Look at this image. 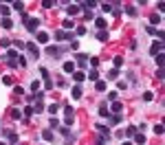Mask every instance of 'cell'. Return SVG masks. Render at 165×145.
Returning <instances> with one entry per match:
<instances>
[{
    "instance_id": "6da1fadb",
    "label": "cell",
    "mask_w": 165,
    "mask_h": 145,
    "mask_svg": "<svg viewBox=\"0 0 165 145\" xmlns=\"http://www.w3.org/2000/svg\"><path fill=\"white\" fill-rule=\"evenodd\" d=\"M73 121H75V110H73L71 105H66V108H64V123L71 125Z\"/></svg>"
},
{
    "instance_id": "7a4b0ae2",
    "label": "cell",
    "mask_w": 165,
    "mask_h": 145,
    "mask_svg": "<svg viewBox=\"0 0 165 145\" xmlns=\"http://www.w3.org/2000/svg\"><path fill=\"white\" fill-rule=\"evenodd\" d=\"M24 26L33 33V31H35L38 26H40V20H38V18H24Z\"/></svg>"
},
{
    "instance_id": "3957f363",
    "label": "cell",
    "mask_w": 165,
    "mask_h": 145,
    "mask_svg": "<svg viewBox=\"0 0 165 145\" xmlns=\"http://www.w3.org/2000/svg\"><path fill=\"white\" fill-rule=\"evenodd\" d=\"M46 53L51 55V57H62L64 48H62V46H49V48H46Z\"/></svg>"
},
{
    "instance_id": "277c9868",
    "label": "cell",
    "mask_w": 165,
    "mask_h": 145,
    "mask_svg": "<svg viewBox=\"0 0 165 145\" xmlns=\"http://www.w3.org/2000/svg\"><path fill=\"white\" fill-rule=\"evenodd\" d=\"M150 53L154 55V57H156V55H161V53H163V42H161V40H158V42H154V44L150 46Z\"/></svg>"
},
{
    "instance_id": "5b68a950",
    "label": "cell",
    "mask_w": 165,
    "mask_h": 145,
    "mask_svg": "<svg viewBox=\"0 0 165 145\" xmlns=\"http://www.w3.org/2000/svg\"><path fill=\"white\" fill-rule=\"evenodd\" d=\"M15 59H18V53H15V51H9V53H7V64H9V68H15Z\"/></svg>"
},
{
    "instance_id": "8992f818",
    "label": "cell",
    "mask_w": 165,
    "mask_h": 145,
    "mask_svg": "<svg viewBox=\"0 0 165 145\" xmlns=\"http://www.w3.org/2000/svg\"><path fill=\"white\" fill-rule=\"evenodd\" d=\"M121 110H123L121 101H112V105L108 108V112H112V114H121Z\"/></svg>"
},
{
    "instance_id": "52a82bcc",
    "label": "cell",
    "mask_w": 165,
    "mask_h": 145,
    "mask_svg": "<svg viewBox=\"0 0 165 145\" xmlns=\"http://www.w3.org/2000/svg\"><path fill=\"white\" fill-rule=\"evenodd\" d=\"M35 40H38V44H46L49 42V33L46 31H38L35 33Z\"/></svg>"
},
{
    "instance_id": "ba28073f",
    "label": "cell",
    "mask_w": 165,
    "mask_h": 145,
    "mask_svg": "<svg viewBox=\"0 0 165 145\" xmlns=\"http://www.w3.org/2000/svg\"><path fill=\"white\" fill-rule=\"evenodd\" d=\"M27 48H29V53H31V57H33V59H38V57H40V51H38V44H33V42H29V44H27Z\"/></svg>"
},
{
    "instance_id": "9c48e42d",
    "label": "cell",
    "mask_w": 165,
    "mask_h": 145,
    "mask_svg": "<svg viewBox=\"0 0 165 145\" xmlns=\"http://www.w3.org/2000/svg\"><path fill=\"white\" fill-rule=\"evenodd\" d=\"M62 70L68 72V75H73V72H75V62H64L62 64Z\"/></svg>"
},
{
    "instance_id": "30bf717a",
    "label": "cell",
    "mask_w": 165,
    "mask_h": 145,
    "mask_svg": "<svg viewBox=\"0 0 165 145\" xmlns=\"http://www.w3.org/2000/svg\"><path fill=\"white\" fill-rule=\"evenodd\" d=\"M71 94H73V99H82V94H84V88H82V86L77 83V86H73Z\"/></svg>"
},
{
    "instance_id": "8fae6325",
    "label": "cell",
    "mask_w": 165,
    "mask_h": 145,
    "mask_svg": "<svg viewBox=\"0 0 165 145\" xmlns=\"http://www.w3.org/2000/svg\"><path fill=\"white\" fill-rule=\"evenodd\" d=\"M77 66H82V68H86V62H88V55H84V53H77Z\"/></svg>"
},
{
    "instance_id": "7c38bea8",
    "label": "cell",
    "mask_w": 165,
    "mask_h": 145,
    "mask_svg": "<svg viewBox=\"0 0 165 145\" xmlns=\"http://www.w3.org/2000/svg\"><path fill=\"white\" fill-rule=\"evenodd\" d=\"M73 79H75V81L79 83V86H82V81L86 79V72H82V70H75V72H73Z\"/></svg>"
},
{
    "instance_id": "4fadbf2b",
    "label": "cell",
    "mask_w": 165,
    "mask_h": 145,
    "mask_svg": "<svg viewBox=\"0 0 165 145\" xmlns=\"http://www.w3.org/2000/svg\"><path fill=\"white\" fill-rule=\"evenodd\" d=\"M147 33H150V35H156L158 37V40H161V37H163V31H158L156 29V26H147V29H145Z\"/></svg>"
},
{
    "instance_id": "5bb4252c",
    "label": "cell",
    "mask_w": 165,
    "mask_h": 145,
    "mask_svg": "<svg viewBox=\"0 0 165 145\" xmlns=\"http://www.w3.org/2000/svg\"><path fill=\"white\" fill-rule=\"evenodd\" d=\"M95 26H97V29H101V31H106V26H108V22H106L104 18H97V20H95Z\"/></svg>"
},
{
    "instance_id": "9a60e30c",
    "label": "cell",
    "mask_w": 165,
    "mask_h": 145,
    "mask_svg": "<svg viewBox=\"0 0 165 145\" xmlns=\"http://www.w3.org/2000/svg\"><path fill=\"white\" fill-rule=\"evenodd\" d=\"M145 141H147V138L141 134V132H136V134H134V143L136 145H145Z\"/></svg>"
},
{
    "instance_id": "2e32d148",
    "label": "cell",
    "mask_w": 165,
    "mask_h": 145,
    "mask_svg": "<svg viewBox=\"0 0 165 145\" xmlns=\"http://www.w3.org/2000/svg\"><path fill=\"white\" fill-rule=\"evenodd\" d=\"M0 24H2L4 29H13V20H11V18H2V20H0Z\"/></svg>"
},
{
    "instance_id": "e0dca14e",
    "label": "cell",
    "mask_w": 165,
    "mask_h": 145,
    "mask_svg": "<svg viewBox=\"0 0 165 145\" xmlns=\"http://www.w3.org/2000/svg\"><path fill=\"white\" fill-rule=\"evenodd\" d=\"M66 13H68V15H77V13H79V7H77V4H71V7L66 9Z\"/></svg>"
},
{
    "instance_id": "ac0fdd59",
    "label": "cell",
    "mask_w": 165,
    "mask_h": 145,
    "mask_svg": "<svg viewBox=\"0 0 165 145\" xmlns=\"http://www.w3.org/2000/svg\"><path fill=\"white\" fill-rule=\"evenodd\" d=\"M9 7H7V4H0V15H2V18H9Z\"/></svg>"
},
{
    "instance_id": "d6986e66",
    "label": "cell",
    "mask_w": 165,
    "mask_h": 145,
    "mask_svg": "<svg viewBox=\"0 0 165 145\" xmlns=\"http://www.w3.org/2000/svg\"><path fill=\"white\" fill-rule=\"evenodd\" d=\"M108 121H110V125H117L119 121H121V116H119V114H110V116H108Z\"/></svg>"
},
{
    "instance_id": "ffe728a7",
    "label": "cell",
    "mask_w": 165,
    "mask_h": 145,
    "mask_svg": "<svg viewBox=\"0 0 165 145\" xmlns=\"http://www.w3.org/2000/svg\"><path fill=\"white\" fill-rule=\"evenodd\" d=\"M42 138H44V141H51V143H53V132H51V130H44V132H42Z\"/></svg>"
},
{
    "instance_id": "44dd1931",
    "label": "cell",
    "mask_w": 165,
    "mask_h": 145,
    "mask_svg": "<svg viewBox=\"0 0 165 145\" xmlns=\"http://www.w3.org/2000/svg\"><path fill=\"white\" fill-rule=\"evenodd\" d=\"M97 77H99V72H97V70H90L88 75H86V79H90V81H97Z\"/></svg>"
},
{
    "instance_id": "7402d4cb",
    "label": "cell",
    "mask_w": 165,
    "mask_h": 145,
    "mask_svg": "<svg viewBox=\"0 0 165 145\" xmlns=\"http://www.w3.org/2000/svg\"><path fill=\"white\" fill-rule=\"evenodd\" d=\"M95 88H97L99 92H104V90H106V83L101 81V79H97V83H95Z\"/></svg>"
},
{
    "instance_id": "603a6c76",
    "label": "cell",
    "mask_w": 165,
    "mask_h": 145,
    "mask_svg": "<svg viewBox=\"0 0 165 145\" xmlns=\"http://www.w3.org/2000/svg\"><path fill=\"white\" fill-rule=\"evenodd\" d=\"M121 64H123V57H121V55H117V57H115V68L119 70V68H121Z\"/></svg>"
},
{
    "instance_id": "cb8c5ba5",
    "label": "cell",
    "mask_w": 165,
    "mask_h": 145,
    "mask_svg": "<svg viewBox=\"0 0 165 145\" xmlns=\"http://www.w3.org/2000/svg\"><path fill=\"white\" fill-rule=\"evenodd\" d=\"M99 114H101V116H106V119L110 116V112H108V105H101V108H99Z\"/></svg>"
},
{
    "instance_id": "d4e9b609",
    "label": "cell",
    "mask_w": 165,
    "mask_h": 145,
    "mask_svg": "<svg viewBox=\"0 0 165 145\" xmlns=\"http://www.w3.org/2000/svg\"><path fill=\"white\" fill-rule=\"evenodd\" d=\"M84 18H86V20H93V18H95V13H93L90 9H84Z\"/></svg>"
},
{
    "instance_id": "484cf974",
    "label": "cell",
    "mask_w": 165,
    "mask_h": 145,
    "mask_svg": "<svg viewBox=\"0 0 165 145\" xmlns=\"http://www.w3.org/2000/svg\"><path fill=\"white\" fill-rule=\"evenodd\" d=\"M73 26H75V22H73L71 18H66L64 20V29H73Z\"/></svg>"
},
{
    "instance_id": "4316f807",
    "label": "cell",
    "mask_w": 165,
    "mask_h": 145,
    "mask_svg": "<svg viewBox=\"0 0 165 145\" xmlns=\"http://www.w3.org/2000/svg\"><path fill=\"white\" fill-rule=\"evenodd\" d=\"M57 110H60V105H57V103H51V105H49V112H51V114H55Z\"/></svg>"
},
{
    "instance_id": "83f0119b",
    "label": "cell",
    "mask_w": 165,
    "mask_h": 145,
    "mask_svg": "<svg viewBox=\"0 0 165 145\" xmlns=\"http://www.w3.org/2000/svg\"><path fill=\"white\" fill-rule=\"evenodd\" d=\"M117 75H119V70H117V68H112L110 72H108V79H117Z\"/></svg>"
},
{
    "instance_id": "f1b7e54d",
    "label": "cell",
    "mask_w": 165,
    "mask_h": 145,
    "mask_svg": "<svg viewBox=\"0 0 165 145\" xmlns=\"http://www.w3.org/2000/svg\"><path fill=\"white\" fill-rule=\"evenodd\" d=\"M11 119H22V112L20 110H11Z\"/></svg>"
},
{
    "instance_id": "f546056e",
    "label": "cell",
    "mask_w": 165,
    "mask_h": 145,
    "mask_svg": "<svg viewBox=\"0 0 165 145\" xmlns=\"http://www.w3.org/2000/svg\"><path fill=\"white\" fill-rule=\"evenodd\" d=\"M97 40H101V42L108 40V33H106V31H99V33H97Z\"/></svg>"
},
{
    "instance_id": "4dcf8cb0",
    "label": "cell",
    "mask_w": 165,
    "mask_h": 145,
    "mask_svg": "<svg viewBox=\"0 0 165 145\" xmlns=\"http://www.w3.org/2000/svg\"><path fill=\"white\" fill-rule=\"evenodd\" d=\"M152 99H154V94H152V92H143V101H152Z\"/></svg>"
},
{
    "instance_id": "1f68e13d",
    "label": "cell",
    "mask_w": 165,
    "mask_h": 145,
    "mask_svg": "<svg viewBox=\"0 0 165 145\" xmlns=\"http://www.w3.org/2000/svg\"><path fill=\"white\" fill-rule=\"evenodd\" d=\"M40 72H42V77H44V79H46V81H51V79H49L51 75H49V70H46V68H40Z\"/></svg>"
},
{
    "instance_id": "d6a6232c",
    "label": "cell",
    "mask_w": 165,
    "mask_h": 145,
    "mask_svg": "<svg viewBox=\"0 0 165 145\" xmlns=\"http://www.w3.org/2000/svg\"><path fill=\"white\" fill-rule=\"evenodd\" d=\"M53 4H55L53 0H44V2H42V7H44V9H49V7H53Z\"/></svg>"
},
{
    "instance_id": "836d02e7",
    "label": "cell",
    "mask_w": 165,
    "mask_h": 145,
    "mask_svg": "<svg viewBox=\"0 0 165 145\" xmlns=\"http://www.w3.org/2000/svg\"><path fill=\"white\" fill-rule=\"evenodd\" d=\"M55 37H57V40H64L66 33H64V31H55Z\"/></svg>"
},
{
    "instance_id": "e575fe53",
    "label": "cell",
    "mask_w": 165,
    "mask_h": 145,
    "mask_svg": "<svg viewBox=\"0 0 165 145\" xmlns=\"http://www.w3.org/2000/svg\"><path fill=\"white\" fill-rule=\"evenodd\" d=\"M42 110H44V105L38 101V103H35V108H33V112H42Z\"/></svg>"
},
{
    "instance_id": "d590c367",
    "label": "cell",
    "mask_w": 165,
    "mask_h": 145,
    "mask_svg": "<svg viewBox=\"0 0 165 145\" xmlns=\"http://www.w3.org/2000/svg\"><path fill=\"white\" fill-rule=\"evenodd\" d=\"M40 83H42V81H33V83H31V92H35V90H38Z\"/></svg>"
},
{
    "instance_id": "8d00e7d4",
    "label": "cell",
    "mask_w": 165,
    "mask_h": 145,
    "mask_svg": "<svg viewBox=\"0 0 165 145\" xmlns=\"http://www.w3.org/2000/svg\"><path fill=\"white\" fill-rule=\"evenodd\" d=\"M31 114H33V108H24V116H27V119H29Z\"/></svg>"
},
{
    "instance_id": "74e56055",
    "label": "cell",
    "mask_w": 165,
    "mask_h": 145,
    "mask_svg": "<svg viewBox=\"0 0 165 145\" xmlns=\"http://www.w3.org/2000/svg\"><path fill=\"white\" fill-rule=\"evenodd\" d=\"M161 22V15H152V24H158Z\"/></svg>"
},
{
    "instance_id": "f35d334b",
    "label": "cell",
    "mask_w": 165,
    "mask_h": 145,
    "mask_svg": "<svg viewBox=\"0 0 165 145\" xmlns=\"http://www.w3.org/2000/svg\"><path fill=\"white\" fill-rule=\"evenodd\" d=\"M88 59H90V64H93V66H95V68H97V64H99V59H97V57H88Z\"/></svg>"
},
{
    "instance_id": "ab89813d",
    "label": "cell",
    "mask_w": 165,
    "mask_h": 145,
    "mask_svg": "<svg viewBox=\"0 0 165 145\" xmlns=\"http://www.w3.org/2000/svg\"><path fill=\"white\" fill-rule=\"evenodd\" d=\"M156 64H158V66H163V53H161V55H156Z\"/></svg>"
},
{
    "instance_id": "60d3db41",
    "label": "cell",
    "mask_w": 165,
    "mask_h": 145,
    "mask_svg": "<svg viewBox=\"0 0 165 145\" xmlns=\"http://www.w3.org/2000/svg\"><path fill=\"white\" fill-rule=\"evenodd\" d=\"M154 132L156 134H163V125H154Z\"/></svg>"
},
{
    "instance_id": "b9f144b4",
    "label": "cell",
    "mask_w": 165,
    "mask_h": 145,
    "mask_svg": "<svg viewBox=\"0 0 165 145\" xmlns=\"http://www.w3.org/2000/svg\"><path fill=\"white\" fill-rule=\"evenodd\" d=\"M7 138H9L11 143H13V141H15V134H13V132H7Z\"/></svg>"
},
{
    "instance_id": "7bdbcfd3",
    "label": "cell",
    "mask_w": 165,
    "mask_h": 145,
    "mask_svg": "<svg viewBox=\"0 0 165 145\" xmlns=\"http://www.w3.org/2000/svg\"><path fill=\"white\" fill-rule=\"evenodd\" d=\"M13 9H18V11H22V9H24V4H22V2H15V4H13Z\"/></svg>"
},
{
    "instance_id": "ee69618b",
    "label": "cell",
    "mask_w": 165,
    "mask_h": 145,
    "mask_svg": "<svg viewBox=\"0 0 165 145\" xmlns=\"http://www.w3.org/2000/svg\"><path fill=\"white\" fill-rule=\"evenodd\" d=\"M126 11H128V13H130V15H136V9H134V7H128Z\"/></svg>"
},
{
    "instance_id": "f6af8a7d",
    "label": "cell",
    "mask_w": 165,
    "mask_h": 145,
    "mask_svg": "<svg viewBox=\"0 0 165 145\" xmlns=\"http://www.w3.org/2000/svg\"><path fill=\"white\" fill-rule=\"evenodd\" d=\"M123 145H132V143H128V141H126V143H123Z\"/></svg>"
},
{
    "instance_id": "bcb514c9",
    "label": "cell",
    "mask_w": 165,
    "mask_h": 145,
    "mask_svg": "<svg viewBox=\"0 0 165 145\" xmlns=\"http://www.w3.org/2000/svg\"><path fill=\"white\" fill-rule=\"evenodd\" d=\"M0 145H7V143H0Z\"/></svg>"
}]
</instances>
